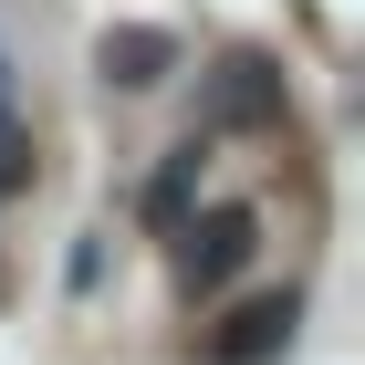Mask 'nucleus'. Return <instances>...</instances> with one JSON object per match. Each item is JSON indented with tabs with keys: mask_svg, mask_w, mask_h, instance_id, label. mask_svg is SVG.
<instances>
[{
	"mask_svg": "<svg viewBox=\"0 0 365 365\" xmlns=\"http://www.w3.org/2000/svg\"><path fill=\"white\" fill-rule=\"evenodd\" d=\"M188 178H198V146H178V168L146 188V209H157V220H178V209H188Z\"/></svg>",
	"mask_w": 365,
	"mask_h": 365,
	"instance_id": "6",
	"label": "nucleus"
},
{
	"mask_svg": "<svg viewBox=\"0 0 365 365\" xmlns=\"http://www.w3.org/2000/svg\"><path fill=\"white\" fill-rule=\"evenodd\" d=\"M168 73H178V31H157V21H115L94 42V84L105 94H157Z\"/></svg>",
	"mask_w": 365,
	"mask_h": 365,
	"instance_id": "1",
	"label": "nucleus"
},
{
	"mask_svg": "<svg viewBox=\"0 0 365 365\" xmlns=\"http://www.w3.org/2000/svg\"><path fill=\"white\" fill-rule=\"evenodd\" d=\"M220 115H230V125H272V115H282V73L261 53H230L220 63Z\"/></svg>",
	"mask_w": 365,
	"mask_h": 365,
	"instance_id": "4",
	"label": "nucleus"
},
{
	"mask_svg": "<svg viewBox=\"0 0 365 365\" xmlns=\"http://www.w3.org/2000/svg\"><path fill=\"white\" fill-rule=\"evenodd\" d=\"M292 292H282V303H251V313H230V334H209V365H261V355H282V344H292Z\"/></svg>",
	"mask_w": 365,
	"mask_h": 365,
	"instance_id": "3",
	"label": "nucleus"
},
{
	"mask_svg": "<svg viewBox=\"0 0 365 365\" xmlns=\"http://www.w3.org/2000/svg\"><path fill=\"white\" fill-rule=\"evenodd\" d=\"M251 251H261V220H251V209H209V220L178 240V282H188V292H220Z\"/></svg>",
	"mask_w": 365,
	"mask_h": 365,
	"instance_id": "2",
	"label": "nucleus"
},
{
	"mask_svg": "<svg viewBox=\"0 0 365 365\" xmlns=\"http://www.w3.org/2000/svg\"><path fill=\"white\" fill-rule=\"evenodd\" d=\"M31 188V125L11 115V84H0V198H21Z\"/></svg>",
	"mask_w": 365,
	"mask_h": 365,
	"instance_id": "5",
	"label": "nucleus"
}]
</instances>
